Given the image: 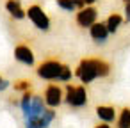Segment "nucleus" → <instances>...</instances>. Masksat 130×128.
Wrapping results in <instances>:
<instances>
[{
	"label": "nucleus",
	"instance_id": "9b49d317",
	"mask_svg": "<svg viewBox=\"0 0 130 128\" xmlns=\"http://www.w3.org/2000/svg\"><path fill=\"white\" fill-rule=\"evenodd\" d=\"M96 114H98V117L103 119V121H112V119L116 117V112H114L112 107H98V108H96Z\"/></svg>",
	"mask_w": 130,
	"mask_h": 128
},
{
	"label": "nucleus",
	"instance_id": "f8f14e48",
	"mask_svg": "<svg viewBox=\"0 0 130 128\" xmlns=\"http://www.w3.org/2000/svg\"><path fill=\"white\" fill-rule=\"evenodd\" d=\"M119 23H121V16H119V14H112V16L107 20V30H109V32H116L118 27H119Z\"/></svg>",
	"mask_w": 130,
	"mask_h": 128
},
{
	"label": "nucleus",
	"instance_id": "9d476101",
	"mask_svg": "<svg viewBox=\"0 0 130 128\" xmlns=\"http://www.w3.org/2000/svg\"><path fill=\"white\" fill-rule=\"evenodd\" d=\"M6 9L11 13V16H14L16 20H22L25 16V11L20 7V2L18 0H9V2L6 4Z\"/></svg>",
	"mask_w": 130,
	"mask_h": 128
},
{
	"label": "nucleus",
	"instance_id": "dca6fc26",
	"mask_svg": "<svg viewBox=\"0 0 130 128\" xmlns=\"http://www.w3.org/2000/svg\"><path fill=\"white\" fill-rule=\"evenodd\" d=\"M109 64L103 62V61H98V77H107L109 75Z\"/></svg>",
	"mask_w": 130,
	"mask_h": 128
},
{
	"label": "nucleus",
	"instance_id": "5701e85b",
	"mask_svg": "<svg viewBox=\"0 0 130 128\" xmlns=\"http://www.w3.org/2000/svg\"><path fill=\"white\" fill-rule=\"evenodd\" d=\"M125 2H130V0H125Z\"/></svg>",
	"mask_w": 130,
	"mask_h": 128
},
{
	"label": "nucleus",
	"instance_id": "2eb2a0df",
	"mask_svg": "<svg viewBox=\"0 0 130 128\" xmlns=\"http://www.w3.org/2000/svg\"><path fill=\"white\" fill-rule=\"evenodd\" d=\"M57 6L59 7H62V9H66V11H73L77 6L73 4V0H57Z\"/></svg>",
	"mask_w": 130,
	"mask_h": 128
},
{
	"label": "nucleus",
	"instance_id": "aec40b11",
	"mask_svg": "<svg viewBox=\"0 0 130 128\" xmlns=\"http://www.w3.org/2000/svg\"><path fill=\"white\" fill-rule=\"evenodd\" d=\"M73 4H75L77 7H82V6H84V0H73Z\"/></svg>",
	"mask_w": 130,
	"mask_h": 128
},
{
	"label": "nucleus",
	"instance_id": "4468645a",
	"mask_svg": "<svg viewBox=\"0 0 130 128\" xmlns=\"http://www.w3.org/2000/svg\"><path fill=\"white\" fill-rule=\"evenodd\" d=\"M59 80H62V82H68L70 78H71V69L68 68V66H62L61 68V73H59V77H57Z\"/></svg>",
	"mask_w": 130,
	"mask_h": 128
},
{
	"label": "nucleus",
	"instance_id": "f3484780",
	"mask_svg": "<svg viewBox=\"0 0 130 128\" xmlns=\"http://www.w3.org/2000/svg\"><path fill=\"white\" fill-rule=\"evenodd\" d=\"M14 87H16V89H20V91H25V89H29V87H30V82H27V80H22V82H18Z\"/></svg>",
	"mask_w": 130,
	"mask_h": 128
},
{
	"label": "nucleus",
	"instance_id": "7ed1b4c3",
	"mask_svg": "<svg viewBox=\"0 0 130 128\" xmlns=\"http://www.w3.org/2000/svg\"><path fill=\"white\" fill-rule=\"evenodd\" d=\"M27 16L32 20V23H34L38 29H41V30H48V29H50V20H48V16L41 11V7H38V6L29 7Z\"/></svg>",
	"mask_w": 130,
	"mask_h": 128
},
{
	"label": "nucleus",
	"instance_id": "412c9836",
	"mask_svg": "<svg viewBox=\"0 0 130 128\" xmlns=\"http://www.w3.org/2000/svg\"><path fill=\"white\" fill-rule=\"evenodd\" d=\"M93 2H96V0H84V4H93Z\"/></svg>",
	"mask_w": 130,
	"mask_h": 128
},
{
	"label": "nucleus",
	"instance_id": "6e6552de",
	"mask_svg": "<svg viewBox=\"0 0 130 128\" xmlns=\"http://www.w3.org/2000/svg\"><path fill=\"white\" fill-rule=\"evenodd\" d=\"M61 98H62L61 96V89L57 85H50L46 89V94H45V103L48 107H57L61 103Z\"/></svg>",
	"mask_w": 130,
	"mask_h": 128
},
{
	"label": "nucleus",
	"instance_id": "1a4fd4ad",
	"mask_svg": "<svg viewBox=\"0 0 130 128\" xmlns=\"http://www.w3.org/2000/svg\"><path fill=\"white\" fill-rule=\"evenodd\" d=\"M107 34H109L107 25H103V23H93V25H91V38H93L96 43H105Z\"/></svg>",
	"mask_w": 130,
	"mask_h": 128
},
{
	"label": "nucleus",
	"instance_id": "0eeeda50",
	"mask_svg": "<svg viewBox=\"0 0 130 128\" xmlns=\"http://www.w3.org/2000/svg\"><path fill=\"white\" fill-rule=\"evenodd\" d=\"M14 57H16L20 62L27 64V66H32V64H34V53H32V50H30L29 46H23V45L16 46V50H14Z\"/></svg>",
	"mask_w": 130,
	"mask_h": 128
},
{
	"label": "nucleus",
	"instance_id": "4be33fe9",
	"mask_svg": "<svg viewBox=\"0 0 130 128\" xmlns=\"http://www.w3.org/2000/svg\"><path fill=\"white\" fill-rule=\"evenodd\" d=\"M96 128H110V126H107V124H100V126H96Z\"/></svg>",
	"mask_w": 130,
	"mask_h": 128
},
{
	"label": "nucleus",
	"instance_id": "6ab92c4d",
	"mask_svg": "<svg viewBox=\"0 0 130 128\" xmlns=\"http://www.w3.org/2000/svg\"><path fill=\"white\" fill-rule=\"evenodd\" d=\"M125 13H126V20L130 22V2H126V11Z\"/></svg>",
	"mask_w": 130,
	"mask_h": 128
},
{
	"label": "nucleus",
	"instance_id": "a211bd4d",
	"mask_svg": "<svg viewBox=\"0 0 130 128\" xmlns=\"http://www.w3.org/2000/svg\"><path fill=\"white\" fill-rule=\"evenodd\" d=\"M7 87H9V82L4 80V78H0V91H4V89H7Z\"/></svg>",
	"mask_w": 130,
	"mask_h": 128
},
{
	"label": "nucleus",
	"instance_id": "20e7f679",
	"mask_svg": "<svg viewBox=\"0 0 130 128\" xmlns=\"http://www.w3.org/2000/svg\"><path fill=\"white\" fill-rule=\"evenodd\" d=\"M61 68H62V64H59L57 61H46V62H43V64L38 68V75H39L41 78L54 80V78L59 77Z\"/></svg>",
	"mask_w": 130,
	"mask_h": 128
},
{
	"label": "nucleus",
	"instance_id": "f03ea898",
	"mask_svg": "<svg viewBox=\"0 0 130 128\" xmlns=\"http://www.w3.org/2000/svg\"><path fill=\"white\" fill-rule=\"evenodd\" d=\"M77 77L84 82L89 84L98 77V61H82L77 68Z\"/></svg>",
	"mask_w": 130,
	"mask_h": 128
},
{
	"label": "nucleus",
	"instance_id": "423d86ee",
	"mask_svg": "<svg viewBox=\"0 0 130 128\" xmlns=\"http://www.w3.org/2000/svg\"><path fill=\"white\" fill-rule=\"evenodd\" d=\"M96 20V9L93 7H86V9H80V13L77 14V23L80 27H91Z\"/></svg>",
	"mask_w": 130,
	"mask_h": 128
},
{
	"label": "nucleus",
	"instance_id": "ddd939ff",
	"mask_svg": "<svg viewBox=\"0 0 130 128\" xmlns=\"http://www.w3.org/2000/svg\"><path fill=\"white\" fill-rule=\"evenodd\" d=\"M118 128H130V108H123L121 110V117H119Z\"/></svg>",
	"mask_w": 130,
	"mask_h": 128
},
{
	"label": "nucleus",
	"instance_id": "f257e3e1",
	"mask_svg": "<svg viewBox=\"0 0 130 128\" xmlns=\"http://www.w3.org/2000/svg\"><path fill=\"white\" fill-rule=\"evenodd\" d=\"M22 110L25 117V128H48L55 117V112L46 110L39 96H30L29 93H25L22 98Z\"/></svg>",
	"mask_w": 130,
	"mask_h": 128
},
{
	"label": "nucleus",
	"instance_id": "39448f33",
	"mask_svg": "<svg viewBox=\"0 0 130 128\" xmlns=\"http://www.w3.org/2000/svg\"><path fill=\"white\" fill-rule=\"evenodd\" d=\"M66 101L71 105V107H82L86 105L87 101V96H86V89L80 85V87H73V85H68V94H66Z\"/></svg>",
	"mask_w": 130,
	"mask_h": 128
}]
</instances>
